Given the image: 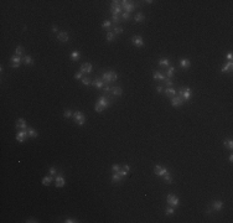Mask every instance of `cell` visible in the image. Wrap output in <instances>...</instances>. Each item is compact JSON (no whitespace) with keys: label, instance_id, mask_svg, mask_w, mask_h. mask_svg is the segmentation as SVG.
I'll use <instances>...</instances> for the list:
<instances>
[{"label":"cell","instance_id":"1","mask_svg":"<svg viewBox=\"0 0 233 223\" xmlns=\"http://www.w3.org/2000/svg\"><path fill=\"white\" fill-rule=\"evenodd\" d=\"M129 170H130L129 165H124L123 167H120V170H119V171H117V172H114V174H113V176H112V181H113L114 183L115 182H120L123 178L128 175Z\"/></svg>","mask_w":233,"mask_h":223},{"label":"cell","instance_id":"2","mask_svg":"<svg viewBox=\"0 0 233 223\" xmlns=\"http://www.w3.org/2000/svg\"><path fill=\"white\" fill-rule=\"evenodd\" d=\"M109 106H111V101H109L107 97L102 96V97L98 98V101H97V103H96L94 109H96V112L101 113V112H103V110L106 109V108H108Z\"/></svg>","mask_w":233,"mask_h":223},{"label":"cell","instance_id":"3","mask_svg":"<svg viewBox=\"0 0 233 223\" xmlns=\"http://www.w3.org/2000/svg\"><path fill=\"white\" fill-rule=\"evenodd\" d=\"M102 79L106 83H109V82H114L118 79V73L114 72V71H107V72L103 73Z\"/></svg>","mask_w":233,"mask_h":223},{"label":"cell","instance_id":"4","mask_svg":"<svg viewBox=\"0 0 233 223\" xmlns=\"http://www.w3.org/2000/svg\"><path fill=\"white\" fill-rule=\"evenodd\" d=\"M177 93H179V96L186 102V101L190 99V97H191V89L188 88V87H181V88L179 89Z\"/></svg>","mask_w":233,"mask_h":223},{"label":"cell","instance_id":"5","mask_svg":"<svg viewBox=\"0 0 233 223\" xmlns=\"http://www.w3.org/2000/svg\"><path fill=\"white\" fill-rule=\"evenodd\" d=\"M120 6H122V9H124V12H129V14L135 9L134 3L133 1H127V0L120 1Z\"/></svg>","mask_w":233,"mask_h":223},{"label":"cell","instance_id":"6","mask_svg":"<svg viewBox=\"0 0 233 223\" xmlns=\"http://www.w3.org/2000/svg\"><path fill=\"white\" fill-rule=\"evenodd\" d=\"M72 117H73L74 122L77 123L78 125H83V124L86 123V115L82 113V112H74Z\"/></svg>","mask_w":233,"mask_h":223},{"label":"cell","instance_id":"7","mask_svg":"<svg viewBox=\"0 0 233 223\" xmlns=\"http://www.w3.org/2000/svg\"><path fill=\"white\" fill-rule=\"evenodd\" d=\"M120 1H112L111 4V11L113 15H119V14H122V6L119 5Z\"/></svg>","mask_w":233,"mask_h":223},{"label":"cell","instance_id":"8","mask_svg":"<svg viewBox=\"0 0 233 223\" xmlns=\"http://www.w3.org/2000/svg\"><path fill=\"white\" fill-rule=\"evenodd\" d=\"M166 201H168V203L170 205V206L172 207H176V206H179V197H176L175 195H172V193H170V195H168V198H166Z\"/></svg>","mask_w":233,"mask_h":223},{"label":"cell","instance_id":"9","mask_svg":"<svg viewBox=\"0 0 233 223\" xmlns=\"http://www.w3.org/2000/svg\"><path fill=\"white\" fill-rule=\"evenodd\" d=\"M55 182H56V186L57 187H63L66 185V180L63 177L62 174H58L56 177H55Z\"/></svg>","mask_w":233,"mask_h":223},{"label":"cell","instance_id":"10","mask_svg":"<svg viewBox=\"0 0 233 223\" xmlns=\"http://www.w3.org/2000/svg\"><path fill=\"white\" fill-rule=\"evenodd\" d=\"M184 103H185V101L180 97V96H176V97L171 98V104H172V107H181L182 104H184Z\"/></svg>","mask_w":233,"mask_h":223},{"label":"cell","instance_id":"11","mask_svg":"<svg viewBox=\"0 0 233 223\" xmlns=\"http://www.w3.org/2000/svg\"><path fill=\"white\" fill-rule=\"evenodd\" d=\"M27 130H21V131H19V133L16 134V140L19 143H24L25 141V139L27 138Z\"/></svg>","mask_w":233,"mask_h":223},{"label":"cell","instance_id":"12","mask_svg":"<svg viewBox=\"0 0 233 223\" xmlns=\"http://www.w3.org/2000/svg\"><path fill=\"white\" fill-rule=\"evenodd\" d=\"M131 42H133V45L136 46V47H143L144 46V41L140 36H133L131 37Z\"/></svg>","mask_w":233,"mask_h":223},{"label":"cell","instance_id":"13","mask_svg":"<svg viewBox=\"0 0 233 223\" xmlns=\"http://www.w3.org/2000/svg\"><path fill=\"white\" fill-rule=\"evenodd\" d=\"M154 172H155L156 175H159V176H161V177H163L164 175L168 174L169 171H168V169H165V167L159 166V165H156V166L154 167Z\"/></svg>","mask_w":233,"mask_h":223},{"label":"cell","instance_id":"14","mask_svg":"<svg viewBox=\"0 0 233 223\" xmlns=\"http://www.w3.org/2000/svg\"><path fill=\"white\" fill-rule=\"evenodd\" d=\"M21 57L20 56H12L11 57V67L12 68H17L21 65Z\"/></svg>","mask_w":233,"mask_h":223},{"label":"cell","instance_id":"15","mask_svg":"<svg viewBox=\"0 0 233 223\" xmlns=\"http://www.w3.org/2000/svg\"><path fill=\"white\" fill-rule=\"evenodd\" d=\"M92 86H94L96 88H101L103 89L104 88V86H106V82L103 81L102 78H96L93 82H92Z\"/></svg>","mask_w":233,"mask_h":223},{"label":"cell","instance_id":"16","mask_svg":"<svg viewBox=\"0 0 233 223\" xmlns=\"http://www.w3.org/2000/svg\"><path fill=\"white\" fill-rule=\"evenodd\" d=\"M164 93L166 94L168 97H170V98H174V97H176V89H174L172 87H166V88L164 89Z\"/></svg>","mask_w":233,"mask_h":223},{"label":"cell","instance_id":"17","mask_svg":"<svg viewBox=\"0 0 233 223\" xmlns=\"http://www.w3.org/2000/svg\"><path fill=\"white\" fill-rule=\"evenodd\" d=\"M153 77L154 79H158V81H165L166 79V76L164 74V73L159 72V71H153Z\"/></svg>","mask_w":233,"mask_h":223},{"label":"cell","instance_id":"18","mask_svg":"<svg viewBox=\"0 0 233 223\" xmlns=\"http://www.w3.org/2000/svg\"><path fill=\"white\" fill-rule=\"evenodd\" d=\"M16 128L21 130H27V126H26V122H25L24 118H20L16 120Z\"/></svg>","mask_w":233,"mask_h":223},{"label":"cell","instance_id":"19","mask_svg":"<svg viewBox=\"0 0 233 223\" xmlns=\"http://www.w3.org/2000/svg\"><path fill=\"white\" fill-rule=\"evenodd\" d=\"M222 208H223V202H222V201L216 200V201H213L212 202V210L213 211H221Z\"/></svg>","mask_w":233,"mask_h":223},{"label":"cell","instance_id":"20","mask_svg":"<svg viewBox=\"0 0 233 223\" xmlns=\"http://www.w3.org/2000/svg\"><path fill=\"white\" fill-rule=\"evenodd\" d=\"M57 39L61 42H67V41L70 40V36H68V34L66 32V31H61V32H58Z\"/></svg>","mask_w":233,"mask_h":223},{"label":"cell","instance_id":"21","mask_svg":"<svg viewBox=\"0 0 233 223\" xmlns=\"http://www.w3.org/2000/svg\"><path fill=\"white\" fill-rule=\"evenodd\" d=\"M232 68H233V63L232 61H228L227 63H226L223 67H222V73H228V72H232Z\"/></svg>","mask_w":233,"mask_h":223},{"label":"cell","instance_id":"22","mask_svg":"<svg viewBox=\"0 0 233 223\" xmlns=\"http://www.w3.org/2000/svg\"><path fill=\"white\" fill-rule=\"evenodd\" d=\"M81 72L82 73H91L92 72V65L91 63H83V65L81 66Z\"/></svg>","mask_w":233,"mask_h":223},{"label":"cell","instance_id":"23","mask_svg":"<svg viewBox=\"0 0 233 223\" xmlns=\"http://www.w3.org/2000/svg\"><path fill=\"white\" fill-rule=\"evenodd\" d=\"M179 63H180L181 68H188V67H190V65H191L190 60H187V58H181Z\"/></svg>","mask_w":233,"mask_h":223},{"label":"cell","instance_id":"24","mask_svg":"<svg viewBox=\"0 0 233 223\" xmlns=\"http://www.w3.org/2000/svg\"><path fill=\"white\" fill-rule=\"evenodd\" d=\"M111 92H112L113 96H118V97H120V96L123 94V89L120 88V87H112Z\"/></svg>","mask_w":233,"mask_h":223},{"label":"cell","instance_id":"25","mask_svg":"<svg viewBox=\"0 0 233 223\" xmlns=\"http://www.w3.org/2000/svg\"><path fill=\"white\" fill-rule=\"evenodd\" d=\"M53 181V177L52 175H50V176H45V177L42 178V185H45V186H49L50 183Z\"/></svg>","mask_w":233,"mask_h":223},{"label":"cell","instance_id":"26","mask_svg":"<svg viewBox=\"0 0 233 223\" xmlns=\"http://www.w3.org/2000/svg\"><path fill=\"white\" fill-rule=\"evenodd\" d=\"M22 61H24V63L26 66H27V65H29V66L34 65V60H32V57H31V56H24V57H22Z\"/></svg>","mask_w":233,"mask_h":223},{"label":"cell","instance_id":"27","mask_svg":"<svg viewBox=\"0 0 233 223\" xmlns=\"http://www.w3.org/2000/svg\"><path fill=\"white\" fill-rule=\"evenodd\" d=\"M159 66H161V67H169L170 66V61H169V58H160V61H159Z\"/></svg>","mask_w":233,"mask_h":223},{"label":"cell","instance_id":"28","mask_svg":"<svg viewBox=\"0 0 233 223\" xmlns=\"http://www.w3.org/2000/svg\"><path fill=\"white\" fill-rule=\"evenodd\" d=\"M174 74H175V67H174V66H169L168 71H166V77L171 78Z\"/></svg>","mask_w":233,"mask_h":223},{"label":"cell","instance_id":"29","mask_svg":"<svg viewBox=\"0 0 233 223\" xmlns=\"http://www.w3.org/2000/svg\"><path fill=\"white\" fill-rule=\"evenodd\" d=\"M79 57H81V53L78 52V51H73V52H71L70 58L72 60V61H78V60H79Z\"/></svg>","mask_w":233,"mask_h":223},{"label":"cell","instance_id":"30","mask_svg":"<svg viewBox=\"0 0 233 223\" xmlns=\"http://www.w3.org/2000/svg\"><path fill=\"white\" fill-rule=\"evenodd\" d=\"M27 134H29V136L30 138H37V131L34 128H27Z\"/></svg>","mask_w":233,"mask_h":223},{"label":"cell","instance_id":"31","mask_svg":"<svg viewBox=\"0 0 233 223\" xmlns=\"http://www.w3.org/2000/svg\"><path fill=\"white\" fill-rule=\"evenodd\" d=\"M144 20H145V16H144L143 12H138L135 15V22H143Z\"/></svg>","mask_w":233,"mask_h":223},{"label":"cell","instance_id":"32","mask_svg":"<svg viewBox=\"0 0 233 223\" xmlns=\"http://www.w3.org/2000/svg\"><path fill=\"white\" fill-rule=\"evenodd\" d=\"M223 145H225L226 148H228L229 150H232L233 149V140L232 139H226L225 141H223Z\"/></svg>","mask_w":233,"mask_h":223},{"label":"cell","instance_id":"33","mask_svg":"<svg viewBox=\"0 0 233 223\" xmlns=\"http://www.w3.org/2000/svg\"><path fill=\"white\" fill-rule=\"evenodd\" d=\"M163 178H164V181H165L166 183H171V182H172V177H171V175L169 174V172H168V174L164 175Z\"/></svg>","mask_w":233,"mask_h":223},{"label":"cell","instance_id":"34","mask_svg":"<svg viewBox=\"0 0 233 223\" xmlns=\"http://www.w3.org/2000/svg\"><path fill=\"white\" fill-rule=\"evenodd\" d=\"M113 32H114V35L122 34L123 32V27H120V26H114V27H113Z\"/></svg>","mask_w":233,"mask_h":223},{"label":"cell","instance_id":"35","mask_svg":"<svg viewBox=\"0 0 233 223\" xmlns=\"http://www.w3.org/2000/svg\"><path fill=\"white\" fill-rule=\"evenodd\" d=\"M114 37H115V35H114V32L113 31H109V32H107V40L108 41H113L114 40Z\"/></svg>","mask_w":233,"mask_h":223},{"label":"cell","instance_id":"36","mask_svg":"<svg viewBox=\"0 0 233 223\" xmlns=\"http://www.w3.org/2000/svg\"><path fill=\"white\" fill-rule=\"evenodd\" d=\"M15 53H16V56H21L24 53V47L22 46H17L16 50H15Z\"/></svg>","mask_w":233,"mask_h":223},{"label":"cell","instance_id":"37","mask_svg":"<svg viewBox=\"0 0 233 223\" xmlns=\"http://www.w3.org/2000/svg\"><path fill=\"white\" fill-rule=\"evenodd\" d=\"M82 81V83L84 86H89V84H92V81H91V78H88V77H83L81 79Z\"/></svg>","mask_w":233,"mask_h":223},{"label":"cell","instance_id":"38","mask_svg":"<svg viewBox=\"0 0 233 223\" xmlns=\"http://www.w3.org/2000/svg\"><path fill=\"white\" fill-rule=\"evenodd\" d=\"M130 19V14L129 12H122V16H120V20H129Z\"/></svg>","mask_w":233,"mask_h":223},{"label":"cell","instance_id":"39","mask_svg":"<svg viewBox=\"0 0 233 223\" xmlns=\"http://www.w3.org/2000/svg\"><path fill=\"white\" fill-rule=\"evenodd\" d=\"M165 213H166V216H172L174 213H175V210H174V207H169V208H166Z\"/></svg>","mask_w":233,"mask_h":223},{"label":"cell","instance_id":"40","mask_svg":"<svg viewBox=\"0 0 233 223\" xmlns=\"http://www.w3.org/2000/svg\"><path fill=\"white\" fill-rule=\"evenodd\" d=\"M112 26V22L109 20H104L102 22V27H104V29H108V27H111Z\"/></svg>","mask_w":233,"mask_h":223},{"label":"cell","instance_id":"41","mask_svg":"<svg viewBox=\"0 0 233 223\" xmlns=\"http://www.w3.org/2000/svg\"><path fill=\"white\" fill-rule=\"evenodd\" d=\"M73 115V113H72V110H70V109H66L65 112H63V117L65 118H70V117H72Z\"/></svg>","mask_w":233,"mask_h":223},{"label":"cell","instance_id":"42","mask_svg":"<svg viewBox=\"0 0 233 223\" xmlns=\"http://www.w3.org/2000/svg\"><path fill=\"white\" fill-rule=\"evenodd\" d=\"M165 84H166V87H172V84H174V82H172L171 78H168L166 77V79H165Z\"/></svg>","mask_w":233,"mask_h":223},{"label":"cell","instance_id":"43","mask_svg":"<svg viewBox=\"0 0 233 223\" xmlns=\"http://www.w3.org/2000/svg\"><path fill=\"white\" fill-rule=\"evenodd\" d=\"M63 222L65 223H77V222H79V221H77L76 218H66Z\"/></svg>","mask_w":233,"mask_h":223},{"label":"cell","instance_id":"44","mask_svg":"<svg viewBox=\"0 0 233 223\" xmlns=\"http://www.w3.org/2000/svg\"><path fill=\"white\" fill-rule=\"evenodd\" d=\"M112 20H113V22H114V24H118L119 21H120V16H119V15H113Z\"/></svg>","mask_w":233,"mask_h":223},{"label":"cell","instance_id":"45","mask_svg":"<svg viewBox=\"0 0 233 223\" xmlns=\"http://www.w3.org/2000/svg\"><path fill=\"white\" fill-rule=\"evenodd\" d=\"M74 78H76V79H82V78H83V73H82L81 71L77 72L76 74H74Z\"/></svg>","mask_w":233,"mask_h":223},{"label":"cell","instance_id":"46","mask_svg":"<svg viewBox=\"0 0 233 223\" xmlns=\"http://www.w3.org/2000/svg\"><path fill=\"white\" fill-rule=\"evenodd\" d=\"M112 170L114 171V172H117V171L120 170V166H119V165H113V166H112Z\"/></svg>","mask_w":233,"mask_h":223},{"label":"cell","instance_id":"47","mask_svg":"<svg viewBox=\"0 0 233 223\" xmlns=\"http://www.w3.org/2000/svg\"><path fill=\"white\" fill-rule=\"evenodd\" d=\"M56 172H57V171H56V167H55V166L50 167V174H51V175H55Z\"/></svg>","mask_w":233,"mask_h":223},{"label":"cell","instance_id":"48","mask_svg":"<svg viewBox=\"0 0 233 223\" xmlns=\"http://www.w3.org/2000/svg\"><path fill=\"white\" fill-rule=\"evenodd\" d=\"M25 222H27V223H35V222H39L36 218H29V219H26Z\"/></svg>","mask_w":233,"mask_h":223},{"label":"cell","instance_id":"49","mask_svg":"<svg viewBox=\"0 0 233 223\" xmlns=\"http://www.w3.org/2000/svg\"><path fill=\"white\" fill-rule=\"evenodd\" d=\"M111 89H112V88L109 87V86L106 84V86H104V88H103V91H104V92H111Z\"/></svg>","mask_w":233,"mask_h":223},{"label":"cell","instance_id":"50","mask_svg":"<svg viewBox=\"0 0 233 223\" xmlns=\"http://www.w3.org/2000/svg\"><path fill=\"white\" fill-rule=\"evenodd\" d=\"M232 57H233V55L231 52L228 53V55H227V58H228V61H232Z\"/></svg>","mask_w":233,"mask_h":223},{"label":"cell","instance_id":"51","mask_svg":"<svg viewBox=\"0 0 233 223\" xmlns=\"http://www.w3.org/2000/svg\"><path fill=\"white\" fill-rule=\"evenodd\" d=\"M156 89H158V92H159V93H163V91H164V88L161 87V86H159V87H158Z\"/></svg>","mask_w":233,"mask_h":223},{"label":"cell","instance_id":"52","mask_svg":"<svg viewBox=\"0 0 233 223\" xmlns=\"http://www.w3.org/2000/svg\"><path fill=\"white\" fill-rule=\"evenodd\" d=\"M228 160H229V161H231V162H232V161H233V155H229V158H228Z\"/></svg>","mask_w":233,"mask_h":223},{"label":"cell","instance_id":"53","mask_svg":"<svg viewBox=\"0 0 233 223\" xmlns=\"http://www.w3.org/2000/svg\"><path fill=\"white\" fill-rule=\"evenodd\" d=\"M52 30H53V32H56V31H58V29L56 27V26H53V27H52Z\"/></svg>","mask_w":233,"mask_h":223}]
</instances>
